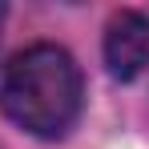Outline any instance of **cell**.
Listing matches in <instances>:
<instances>
[{"mask_svg": "<svg viewBox=\"0 0 149 149\" xmlns=\"http://www.w3.org/2000/svg\"><path fill=\"white\" fill-rule=\"evenodd\" d=\"M0 149H4V145H0Z\"/></svg>", "mask_w": 149, "mask_h": 149, "instance_id": "277c9868", "label": "cell"}, {"mask_svg": "<svg viewBox=\"0 0 149 149\" xmlns=\"http://www.w3.org/2000/svg\"><path fill=\"white\" fill-rule=\"evenodd\" d=\"M0 109L24 133L61 141L85 109V77L73 52L49 40L16 52L0 81Z\"/></svg>", "mask_w": 149, "mask_h": 149, "instance_id": "6da1fadb", "label": "cell"}, {"mask_svg": "<svg viewBox=\"0 0 149 149\" xmlns=\"http://www.w3.org/2000/svg\"><path fill=\"white\" fill-rule=\"evenodd\" d=\"M105 69L113 81H137L149 69V16L121 8L105 24Z\"/></svg>", "mask_w": 149, "mask_h": 149, "instance_id": "7a4b0ae2", "label": "cell"}, {"mask_svg": "<svg viewBox=\"0 0 149 149\" xmlns=\"http://www.w3.org/2000/svg\"><path fill=\"white\" fill-rule=\"evenodd\" d=\"M0 28H4V4H0Z\"/></svg>", "mask_w": 149, "mask_h": 149, "instance_id": "3957f363", "label": "cell"}]
</instances>
